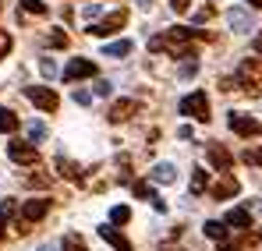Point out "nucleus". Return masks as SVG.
<instances>
[{
  "label": "nucleus",
  "mask_w": 262,
  "mask_h": 251,
  "mask_svg": "<svg viewBox=\"0 0 262 251\" xmlns=\"http://www.w3.org/2000/svg\"><path fill=\"white\" fill-rule=\"evenodd\" d=\"M96 75V64L85 57H75L68 67H64V82H78V78H92Z\"/></svg>",
  "instance_id": "7"
},
{
  "label": "nucleus",
  "mask_w": 262,
  "mask_h": 251,
  "mask_svg": "<svg viewBox=\"0 0 262 251\" xmlns=\"http://www.w3.org/2000/svg\"><path fill=\"white\" fill-rule=\"evenodd\" d=\"M255 50H259V53H262V36H259V39H255Z\"/></svg>",
  "instance_id": "38"
},
{
  "label": "nucleus",
  "mask_w": 262,
  "mask_h": 251,
  "mask_svg": "<svg viewBox=\"0 0 262 251\" xmlns=\"http://www.w3.org/2000/svg\"><path fill=\"white\" fill-rule=\"evenodd\" d=\"M21 11H29V14H46V4L43 0H21Z\"/></svg>",
  "instance_id": "26"
},
{
  "label": "nucleus",
  "mask_w": 262,
  "mask_h": 251,
  "mask_svg": "<svg viewBox=\"0 0 262 251\" xmlns=\"http://www.w3.org/2000/svg\"><path fill=\"white\" fill-rule=\"evenodd\" d=\"M227 226H234V230H248L252 226V216H248V209H227V219H223Z\"/></svg>",
  "instance_id": "14"
},
{
  "label": "nucleus",
  "mask_w": 262,
  "mask_h": 251,
  "mask_svg": "<svg viewBox=\"0 0 262 251\" xmlns=\"http://www.w3.org/2000/svg\"><path fill=\"white\" fill-rule=\"evenodd\" d=\"M202 230H206V237H213V241H216L220 248H223V244L230 241V237H227V223H220V219H209V223H206Z\"/></svg>",
  "instance_id": "15"
},
{
  "label": "nucleus",
  "mask_w": 262,
  "mask_h": 251,
  "mask_svg": "<svg viewBox=\"0 0 262 251\" xmlns=\"http://www.w3.org/2000/svg\"><path fill=\"white\" fill-rule=\"evenodd\" d=\"M0 7H4V4H0Z\"/></svg>",
  "instance_id": "40"
},
{
  "label": "nucleus",
  "mask_w": 262,
  "mask_h": 251,
  "mask_svg": "<svg viewBox=\"0 0 262 251\" xmlns=\"http://www.w3.org/2000/svg\"><path fill=\"white\" fill-rule=\"evenodd\" d=\"M46 42H50V46H57V50H60V46H68V32H64V29H53V32H50V36H46Z\"/></svg>",
  "instance_id": "24"
},
{
  "label": "nucleus",
  "mask_w": 262,
  "mask_h": 251,
  "mask_svg": "<svg viewBox=\"0 0 262 251\" xmlns=\"http://www.w3.org/2000/svg\"><path fill=\"white\" fill-rule=\"evenodd\" d=\"M75 99H78L82 106H89V103H92V96H89V92H75Z\"/></svg>",
  "instance_id": "34"
},
{
  "label": "nucleus",
  "mask_w": 262,
  "mask_h": 251,
  "mask_svg": "<svg viewBox=\"0 0 262 251\" xmlns=\"http://www.w3.org/2000/svg\"><path fill=\"white\" fill-rule=\"evenodd\" d=\"M206 159L213 163V170H234V156H230V149L227 145H220V142H209L206 145Z\"/></svg>",
  "instance_id": "4"
},
{
  "label": "nucleus",
  "mask_w": 262,
  "mask_h": 251,
  "mask_svg": "<svg viewBox=\"0 0 262 251\" xmlns=\"http://www.w3.org/2000/svg\"><path fill=\"white\" fill-rule=\"evenodd\" d=\"M131 188H135V195H138V198H145V202H152V206H156L160 212L167 209V202H163V198H160V195H156V191H152L149 184H142V180H138V184H131Z\"/></svg>",
  "instance_id": "16"
},
{
  "label": "nucleus",
  "mask_w": 262,
  "mask_h": 251,
  "mask_svg": "<svg viewBox=\"0 0 262 251\" xmlns=\"http://www.w3.org/2000/svg\"><path fill=\"white\" fill-rule=\"evenodd\" d=\"M170 7H174V14H184L188 11V0H170Z\"/></svg>",
  "instance_id": "33"
},
{
  "label": "nucleus",
  "mask_w": 262,
  "mask_h": 251,
  "mask_svg": "<svg viewBox=\"0 0 262 251\" xmlns=\"http://www.w3.org/2000/svg\"><path fill=\"white\" fill-rule=\"evenodd\" d=\"M39 71H43L46 78H53V75H57V64H53L50 57H43V64H39Z\"/></svg>",
  "instance_id": "28"
},
{
  "label": "nucleus",
  "mask_w": 262,
  "mask_h": 251,
  "mask_svg": "<svg viewBox=\"0 0 262 251\" xmlns=\"http://www.w3.org/2000/svg\"><path fill=\"white\" fill-rule=\"evenodd\" d=\"M110 219H114V223H128L131 209H128V206H114V209H110Z\"/></svg>",
  "instance_id": "25"
},
{
  "label": "nucleus",
  "mask_w": 262,
  "mask_h": 251,
  "mask_svg": "<svg viewBox=\"0 0 262 251\" xmlns=\"http://www.w3.org/2000/svg\"><path fill=\"white\" fill-rule=\"evenodd\" d=\"M99 237H103L114 251H135V248H131V241L124 237V234H117L114 226H99Z\"/></svg>",
  "instance_id": "11"
},
{
  "label": "nucleus",
  "mask_w": 262,
  "mask_h": 251,
  "mask_svg": "<svg viewBox=\"0 0 262 251\" xmlns=\"http://www.w3.org/2000/svg\"><path fill=\"white\" fill-rule=\"evenodd\" d=\"M149 177H152L156 184H174L177 180V167L174 163H156V167L149 170Z\"/></svg>",
  "instance_id": "13"
},
{
  "label": "nucleus",
  "mask_w": 262,
  "mask_h": 251,
  "mask_svg": "<svg viewBox=\"0 0 262 251\" xmlns=\"http://www.w3.org/2000/svg\"><path fill=\"white\" fill-rule=\"evenodd\" d=\"M209 191H213L216 198H230V195H237V180H234V177H223V180H220V184H213Z\"/></svg>",
  "instance_id": "19"
},
{
  "label": "nucleus",
  "mask_w": 262,
  "mask_h": 251,
  "mask_svg": "<svg viewBox=\"0 0 262 251\" xmlns=\"http://www.w3.org/2000/svg\"><path fill=\"white\" fill-rule=\"evenodd\" d=\"M18 127V117H14V110H0V134H11Z\"/></svg>",
  "instance_id": "20"
},
{
  "label": "nucleus",
  "mask_w": 262,
  "mask_h": 251,
  "mask_svg": "<svg viewBox=\"0 0 262 251\" xmlns=\"http://www.w3.org/2000/svg\"><path fill=\"white\" fill-rule=\"evenodd\" d=\"M7 53H11V36H7V32H0V60H4Z\"/></svg>",
  "instance_id": "29"
},
{
  "label": "nucleus",
  "mask_w": 262,
  "mask_h": 251,
  "mask_svg": "<svg viewBox=\"0 0 262 251\" xmlns=\"http://www.w3.org/2000/svg\"><path fill=\"white\" fill-rule=\"evenodd\" d=\"M110 92H114L110 82H96V96H110Z\"/></svg>",
  "instance_id": "32"
},
{
  "label": "nucleus",
  "mask_w": 262,
  "mask_h": 251,
  "mask_svg": "<svg viewBox=\"0 0 262 251\" xmlns=\"http://www.w3.org/2000/svg\"><path fill=\"white\" fill-rule=\"evenodd\" d=\"M213 14H216V11H213V7H209V4H206V7H199V14H195V21H209V18H213Z\"/></svg>",
  "instance_id": "31"
},
{
  "label": "nucleus",
  "mask_w": 262,
  "mask_h": 251,
  "mask_svg": "<svg viewBox=\"0 0 262 251\" xmlns=\"http://www.w3.org/2000/svg\"><path fill=\"white\" fill-rule=\"evenodd\" d=\"M237 78L241 82H262V60H241L237 64Z\"/></svg>",
  "instance_id": "12"
},
{
  "label": "nucleus",
  "mask_w": 262,
  "mask_h": 251,
  "mask_svg": "<svg viewBox=\"0 0 262 251\" xmlns=\"http://www.w3.org/2000/svg\"><path fill=\"white\" fill-rule=\"evenodd\" d=\"M39 251H53V248H50V244H46V248H39Z\"/></svg>",
  "instance_id": "39"
},
{
  "label": "nucleus",
  "mask_w": 262,
  "mask_h": 251,
  "mask_svg": "<svg viewBox=\"0 0 262 251\" xmlns=\"http://www.w3.org/2000/svg\"><path fill=\"white\" fill-rule=\"evenodd\" d=\"M245 163H252V167H262V152H259V149L245 152Z\"/></svg>",
  "instance_id": "30"
},
{
  "label": "nucleus",
  "mask_w": 262,
  "mask_h": 251,
  "mask_svg": "<svg viewBox=\"0 0 262 251\" xmlns=\"http://www.w3.org/2000/svg\"><path fill=\"white\" fill-rule=\"evenodd\" d=\"M4 230H7V216L0 212V237H4Z\"/></svg>",
  "instance_id": "35"
},
{
  "label": "nucleus",
  "mask_w": 262,
  "mask_h": 251,
  "mask_svg": "<svg viewBox=\"0 0 262 251\" xmlns=\"http://www.w3.org/2000/svg\"><path fill=\"white\" fill-rule=\"evenodd\" d=\"M227 21H230V29H234L237 36L252 32V14H248L245 7H230V11H227Z\"/></svg>",
  "instance_id": "9"
},
{
  "label": "nucleus",
  "mask_w": 262,
  "mask_h": 251,
  "mask_svg": "<svg viewBox=\"0 0 262 251\" xmlns=\"http://www.w3.org/2000/svg\"><path fill=\"white\" fill-rule=\"evenodd\" d=\"M99 11H103V7H99V0H89V4H85V11H82V14L89 18V25H92V18H99Z\"/></svg>",
  "instance_id": "27"
},
{
  "label": "nucleus",
  "mask_w": 262,
  "mask_h": 251,
  "mask_svg": "<svg viewBox=\"0 0 262 251\" xmlns=\"http://www.w3.org/2000/svg\"><path fill=\"white\" fill-rule=\"evenodd\" d=\"M209 188V177H206V170H195V177H191V195H202Z\"/></svg>",
  "instance_id": "22"
},
{
  "label": "nucleus",
  "mask_w": 262,
  "mask_h": 251,
  "mask_svg": "<svg viewBox=\"0 0 262 251\" xmlns=\"http://www.w3.org/2000/svg\"><path fill=\"white\" fill-rule=\"evenodd\" d=\"M252 209H259V212H262V198H255V202H252Z\"/></svg>",
  "instance_id": "36"
},
{
  "label": "nucleus",
  "mask_w": 262,
  "mask_h": 251,
  "mask_svg": "<svg viewBox=\"0 0 262 251\" xmlns=\"http://www.w3.org/2000/svg\"><path fill=\"white\" fill-rule=\"evenodd\" d=\"M177 113H184L191 121H209V99H206V92H188L177 103Z\"/></svg>",
  "instance_id": "1"
},
{
  "label": "nucleus",
  "mask_w": 262,
  "mask_h": 251,
  "mask_svg": "<svg viewBox=\"0 0 262 251\" xmlns=\"http://www.w3.org/2000/svg\"><path fill=\"white\" fill-rule=\"evenodd\" d=\"M57 170H60V173H68L71 180H82V167H75V163H71V159H64V156L57 159Z\"/></svg>",
  "instance_id": "21"
},
{
  "label": "nucleus",
  "mask_w": 262,
  "mask_h": 251,
  "mask_svg": "<svg viewBox=\"0 0 262 251\" xmlns=\"http://www.w3.org/2000/svg\"><path fill=\"white\" fill-rule=\"evenodd\" d=\"M46 212H50V198H29L21 206V219L25 223H36V219H43Z\"/></svg>",
  "instance_id": "8"
},
{
  "label": "nucleus",
  "mask_w": 262,
  "mask_h": 251,
  "mask_svg": "<svg viewBox=\"0 0 262 251\" xmlns=\"http://www.w3.org/2000/svg\"><path fill=\"white\" fill-rule=\"evenodd\" d=\"M128 53H131V39H117V42H106L103 46V57H114V60H121Z\"/></svg>",
  "instance_id": "17"
},
{
  "label": "nucleus",
  "mask_w": 262,
  "mask_h": 251,
  "mask_svg": "<svg viewBox=\"0 0 262 251\" xmlns=\"http://www.w3.org/2000/svg\"><path fill=\"white\" fill-rule=\"evenodd\" d=\"M135 110H138V103H135V99H117V103L110 106V113H106V117H110V124H121V121H128Z\"/></svg>",
  "instance_id": "10"
},
{
  "label": "nucleus",
  "mask_w": 262,
  "mask_h": 251,
  "mask_svg": "<svg viewBox=\"0 0 262 251\" xmlns=\"http://www.w3.org/2000/svg\"><path fill=\"white\" fill-rule=\"evenodd\" d=\"M124 21H128V14H124V11H114V14H106L103 21H92V25H89V36H110V32H121Z\"/></svg>",
  "instance_id": "5"
},
{
  "label": "nucleus",
  "mask_w": 262,
  "mask_h": 251,
  "mask_svg": "<svg viewBox=\"0 0 262 251\" xmlns=\"http://www.w3.org/2000/svg\"><path fill=\"white\" fill-rule=\"evenodd\" d=\"M25 96H29V103H36L43 113H53V110L60 106V96H57L53 88H46V85H29Z\"/></svg>",
  "instance_id": "2"
},
{
  "label": "nucleus",
  "mask_w": 262,
  "mask_h": 251,
  "mask_svg": "<svg viewBox=\"0 0 262 251\" xmlns=\"http://www.w3.org/2000/svg\"><path fill=\"white\" fill-rule=\"evenodd\" d=\"M230 131L234 134H241V138H255V134H262V124L255 121V117H248V113H230Z\"/></svg>",
  "instance_id": "3"
},
{
  "label": "nucleus",
  "mask_w": 262,
  "mask_h": 251,
  "mask_svg": "<svg viewBox=\"0 0 262 251\" xmlns=\"http://www.w3.org/2000/svg\"><path fill=\"white\" fill-rule=\"evenodd\" d=\"M25 134H29V142H32V145H39V142H46V134H50V131H46L43 121H29V124H25Z\"/></svg>",
  "instance_id": "18"
},
{
  "label": "nucleus",
  "mask_w": 262,
  "mask_h": 251,
  "mask_svg": "<svg viewBox=\"0 0 262 251\" xmlns=\"http://www.w3.org/2000/svg\"><path fill=\"white\" fill-rule=\"evenodd\" d=\"M7 156L21 167H32L36 163V145L32 142H7Z\"/></svg>",
  "instance_id": "6"
},
{
  "label": "nucleus",
  "mask_w": 262,
  "mask_h": 251,
  "mask_svg": "<svg viewBox=\"0 0 262 251\" xmlns=\"http://www.w3.org/2000/svg\"><path fill=\"white\" fill-rule=\"evenodd\" d=\"M248 7H262V0H248Z\"/></svg>",
  "instance_id": "37"
},
{
  "label": "nucleus",
  "mask_w": 262,
  "mask_h": 251,
  "mask_svg": "<svg viewBox=\"0 0 262 251\" xmlns=\"http://www.w3.org/2000/svg\"><path fill=\"white\" fill-rule=\"evenodd\" d=\"M60 248H64V251H89L85 244H82V237H78V234H68V237H64V244H60Z\"/></svg>",
  "instance_id": "23"
}]
</instances>
